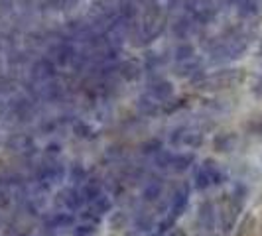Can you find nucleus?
I'll list each match as a JSON object with an SVG mask.
<instances>
[{
	"label": "nucleus",
	"instance_id": "nucleus-1",
	"mask_svg": "<svg viewBox=\"0 0 262 236\" xmlns=\"http://www.w3.org/2000/svg\"><path fill=\"white\" fill-rule=\"evenodd\" d=\"M71 223H73V219L69 215H63V213H55L48 221H43L48 228H61V226H69Z\"/></svg>",
	"mask_w": 262,
	"mask_h": 236
},
{
	"label": "nucleus",
	"instance_id": "nucleus-2",
	"mask_svg": "<svg viewBox=\"0 0 262 236\" xmlns=\"http://www.w3.org/2000/svg\"><path fill=\"white\" fill-rule=\"evenodd\" d=\"M185 207H187V197H185V193H178L176 199H173V207H171V213H173V215H171V217L178 219L185 210Z\"/></svg>",
	"mask_w": 262,
	"mask_h": 236
},
{
	"label": "nucleus",
	"instance_id": "nucleus-3",
	"mask_svg": "<svg viewBox=\"0 0 262 236\" xmlns=\"http://www.w3.org/2000/svg\"><path fill=\"white\" fill-rule=\"evenodd\" d=\"M95 234V226L93 224H81L75 228V236H91Z\"/></svg>",
	"mask_w": 262,
	"mask_h": 236
},
{
	"label": "nucleus",
	"instance_id": "nucleus-4",
	"mask_svg": "<svg viewBox=\"0 0 262 236\" xmlns=\"http://www.w3.org/2000/svg\"><path fill=\"white\" fill-rule=\"evenodd\" d=\"M158 195H160V189H156V187H150V189L144 191L146 201H154V199H158Z\"/></svg>",
	"mask_w": 262,
	"mask_h": 236
},
{
	"label": "nucleus",
	"instance_id": "nucleus-5",
	"mask_svg": "<svg viewBox=\"0 0 262 236\" xmlns=\"http://www.w3.org/2000/svg\"><path fill=\"white\" fill-rule=\"evenodd\" d=\"M170 236H185V234H184V230H180V228H171Z\"/></svg>",
	"mask_w": 262,
	"mask_h": 236
}]
</instances>
